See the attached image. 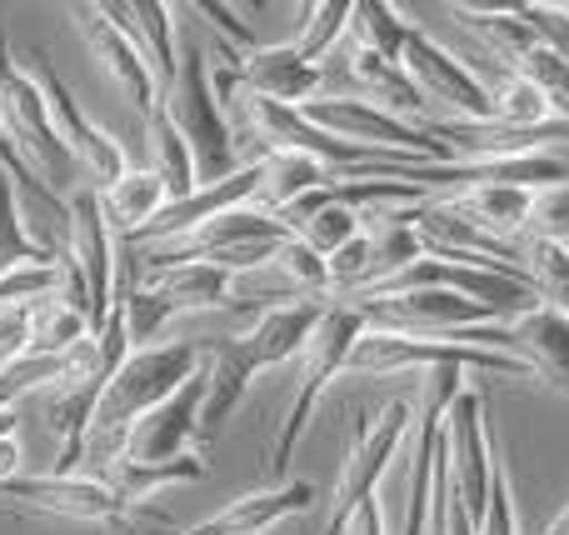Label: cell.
Instances as JSON below:
<instances>
[{
  "label": "cell",
  "mask_w": 569,
  "mask_h": 535,
  "mask_svg": "<svg viewBox=\"0 0 569 535\" xmlns=\"http://www.w3.org/2000/svg\"><path fill=\"white\" fill-rule=\"evenodd\" d=\"M290 236H295V230L284 226L280 216H270V210H260V206H240V210H230V216L200 226L196 236L176 240V246L146 250V266L160 276V270H170V266L220 260V256H236V250H250V246H280V240H290Z\"/></svg>",
  "instance_id": "cell-13"
},
{
  "label": "cell",
  "mask_w": 569,
  "mask_h": 535,
  "mask_svg": "<svg viewBox=\"0 0 569 535\" xmlns=\"http://www.w3.org/2000/svg\"><path fill=\"white\" fill-rule=\"evenodd\" d=\"M26 446H20V436H16V416H0V491L10 486V480H20L26 476Z\"/></svg>",
  "instance_id": "cell-42"
},
{
  "label": "cell",
  "mask_w": 569,
  "mask_h": 535,
  "mask_svg": "<svg viewBox=\"0 0 569 535\" xmlns=\"http://www.w3.org/2000/svg\"><path fill=\"white\" fill-rule=\"evenodd\" d=\"M150 290L160 296V306L170 316H180V310H220L230 306V270L216 266V260H190V266L160 270Z\"/></svg>",
  "instance_id": "cell-26"
},
{
  "label": "cell",
  "mask_w": 569,
  "mask_h": 535,
  "mask_svg": "<svg viewBox=\"0 0 569 535\" xmlns=\"http://www.w3.org/2000/svg\"><path fill=\"white\" fill-rule=\"evenodd\" d=\"M150 146H156V176L166 180L170 200H186L200 190V170H196V150H190V140L180 136L176 116H170V106L160 100L156 110H150Z\"/></svg>",
  "instance_id": "cell-27"
},
{
  "label": "cell",
  "mask_w": 569,
  "mask_h": 535,
  "mask_svg": "<svg viewBox=\"0 0 569 535\" xmlns=\"http://www.w3.org/2000/svg\"><path fill=\"white\" fill-rule=\"evenodd\" d=\"M310 506H315L310 480H284V486L230 501V506L216 511L210 521H200V526H190V531H176V535H266V531L284 526L290 516H305Z\"/></svg>",
  "instance_id": "cell-21"
},
{
  "label": "cell",
  "mask_w": 569,
  "mask_h": 535,
  "mask_svg": "<svg viewBox=\"0 0 569 535\" xmlns=\"http://www.w3.org/2000/svg\"><path fill=\"white\" fill-rule=\"evenodd\" d=\"M90 336H96V326H90L86 310L66 306L60 296H46L36 306V340H30V356H70V350H80Z\"/></svg>",
  "instance_id": "cell-32"
},
{
  "label": "cell",
  "mask_w": 569,
  "mask_h": 535,
  "mask_svg": "<svg viewBox=\"0 0 569 535\" xmlns=\"http://www.w3.org/2000/svg\"><path fill=\"white\" fill-rule=\"evenodd\" d=\"M206 396H210V376H190L166 406H156L146 420H136L126 436V456L130 466H170V460L190 456V440L200 436V416H206Z\"/></svg>",
  "instance_id": "cell-14"
},
{
  "label": "cell",
  "mask_w": 569,
  "mask_h": 535,
  "mask_svg": "<svg viewBox=\"0 0 569 535\" xmlns=\"http://www.w3.org/2000/svg\"><path fill=\"white\" fill-rule=\"evenodd\" d=\"M350 70H355V76H360L370 90H380V96H385V110H395V116L410 120V110H425V90L415 86L410 70L395 66V60H380V56H370V50L355 46V50H350Z\"/></svg>",
  "instance_id": "cell-33"
},
{
  "label": "cell",
  "mask_w": 569,
  "mask_h": 535,
  "mask_svg": "<svg viewBox=\"0 0 569 535\" xmlns=\"http://www.w3.org/2000/svg\"><path fill=\"white\" fill-rule=\"evenodd\" d=\"M330 186V166H320L315 156H300V150H266L260 160V196L256 206L270 210V216H284L290 206H300L305 196Z\"/></svg>",
  "instance_id": "cell-23"
},
{
  "label": "cell",
  "mask_w": 569,
  "mask_h": 535,
  "mask_svg": "<svg viewBox=\"0 0 569 535\" xmlns=\"http://www.w3.org/2000/svg\"><path fill=\"white\" fill-rule=\"evenodd\" d=\"M0 501H6L10 511H20V516L76 521V526H140V521L166 526V516L126 501L100 476H20L0 491Z\"/></svg>",
  "instance_id": "cell-5"
},
{
  "label": "cell",
  "mask_w": 569,
  "mask_h": 535,
  "mask_svg": "<svg viewBox=\"0 0 569 535\" xmlns=\"http://www.w3.org/2000/svg\"><path fill=\"white\" fill-rule=\"evenodd\" d=\"M256 196H260V160L256 166H240L236 176L216 180V186H200L196 196L170 200L130 246H140V240H146V246H176V240L196 236L200 226H210V220L230 216V210H240V206H256Z\"/></svg>",
  "instance_id": "cell-17"
},
{
  "label": "cell",
  "mask_w": 569,
  "mask_h": 535,
  "mask_svg": "<svg viewBox=\"0 0 569 535\" xmlns=\"http://www.w3.org/2000/svg\"><path fill=\"white\" fill-rule=\"evenodd\" d=\"M445 460H450V486L455 501L470 511L475 531H480L485 511H490V491L500 476V460L490 450V420H485V396L465 386L455 396L450 416H445Z\"/></svg>",
  "instance_id": "cell-10"
},
{
  "label": "cell",
  "mask_w": 569,
  "mask_h": 535,
  "mask_svg": "<svg viewBox=\"0 0 569 535\" xmlns=\"http://www.w3.org/2000/svg\"><path fill=\"white\" fill-rule=\"evenodd\" d=\"M70 16H76L80 36H86L90 56L100 60L106 80L120 90V100H130L136 110L150 116L160 106V80L150 70V60L140 56V46L130 40V30L110 16V6H70Z\"/></svg>",
  "instance_id": "cell-12"
},
{
  "label": "cell",
  "mask_w": 569,
  "mask_h": 535,
  "mask_svg": "<svg viewBox=\"0 0 569 535\" xmlns=\"http://www.w3.org/2000/svg\"><path fill=\"white\" fill-rule=\"evenodd\" d=\"M535 196L540 190H525V186H475V190H460V196H445L455 210L485 226L490 236L500 240H520V230H530V216H535Z\"/></svg>",
  "instance_id": "cell-25"
},
{
  "label": "cell",
  "mask_w": 569,
  "mask_h": 535,
  "mask_svg": "<svg viewBox=\"0 0 569 535\" xmlns=\"http://www.w3.org/2000/svg\"><path fill=\"white\" fill-rule=\"evenodd\" d=\"M190 10H196V16H206L216 30H226V36L236 40V46L246 50V56L260 46V40H256V30H250V26H240V20H236V10H230V6H220V0H196V6H190Z\"/></svg>",
  "instance_id": "cell-41"
},
{
  "label": "cell",
  "mask_w": 569,
  "mask_h": 535,
  "mask_svg": "<svg viewBox=\"0 0 569 535\" xmlns=\"http://www.w3.org/2000/svg\"><path fill=\"white\" fill-rule=\"evenodd\" d=\"M520 20L535 30L540 46H550L560 60H569V6H540V0H520Z\"/></svg>",
  "instance_id": "cell-39"
},
{
  "label": "cell",
  "mask_w": 569,
  "mask_h": 535,
  "mask_svg": "<svg viewBox=\"0 0 569 535\" xmlns=\"http://www.w3.org/2000/svg\"><path fill=\"white\" fill-rule=\"evenodd\" d=\"M350 30H355V46L380 60H395V66L405 60V46L415 36V26L400 16V6H385V0H355Z\"/></svg>",
  "instance_id": "cell-29"
},
{
  "label": "cell",
  "mask_w": 569,
  "mask_h": 535,
  "mask_svg": "<svg viewBox=\"0 0 569 535\" xmlns=\"http://www.w3.org/2000/svg\"><path fill=\"white\" fill-rule=\"evenodd\" d=\"M350 370H360V376H395V370H490V376L535 380V370L520 356L460 346L450 336H410V330H365V340L350 356Z\"/></svg>",
  "instance_id": "cell-6"
},
{
  "label": "cell",
  "mask_w": 569,
  "mask_h": 535,
  "mask_svg": "<svg viewBox=\"0 0 569 535\" xmlns=\"http://www.w3.org/2000/svg\"><path fill=\"white\" fill-rule=\"evenodd\" d=\"M410 430H415V420H410L405 400H390L385 410L355 420L350 456H345V470H340V480H335V501H330V516H325L320 535H345L355 526L360 506L375 501V486L385 480V470H390V460L400 456V446L410 440Z\"/></svg>",
  "instance_id": "cell-7"
},
{
  "label": "cell",
  "mask_w": 569,
  "mask_h": 535,
  "mask_svg": "<svg viewBox=\"0 0 569 535\" xmlns=\"http://www.w3.org/2000/svg\"><path fill=\"white\" fill-rule=\"evenodd\" d=\"M545 535H569V506L560 511V516H555V526H550V531H545Z\"/></svg>",
  "instance_id": "cell-44"
},
{
  "label": "cell",
  "mask_w": 569,
  "mask_h": 535,
  "mask_svg": "<svg viewBox=\"0 0 569 535\" xmlns=\"http://www.w3.org/2000/svg\"><path fill=\"white\" fill-rule=\"evenodd\" d=\"M0 120H6L10 140L20 146V156L40 170V180H46L50 190L66 186L76 156L66 150L56 120H50V100H46V90H40L36 70H26L10 56L6 36H0Z\"/></svg>",
  "instance_id": "cell-8"
},
{
  "label": "cell",
  "mask_w": 569,
  "mask_h": 535,
  "mask_svg": "<svg viewBox=\"0 0 569 535\" xmlns=\"http://www.w3.org/2000/svg\"><path fill=\"white\" fill-rule=\"evenodd\" d=\"M365 330H370L365 310L345 306V300H330L320 330H315L310 346L300 350V386H295V400L280 420V436H276V446H270V476H280V486H284V476H290L295 446H300V436H305V426H310L315 406H320L325 386H330L340 370H350V356L365 340Z\"/></svg>",
  "instance_id": "cell-3"
},
{
  "label": "cell",
  "mask_w": 569,
  "mask_h": 535,
  "mask_svg": "<svg viewBox=\"0 0 569 535\" xmlns=\"http://www.w3.org/2000/svg\"><path fill=\"white\" fill-rule=\"evenodd\" d=\"M345 535H385V511L375 506V501H370V506H360V516H355V526Z\"/></svg>",
  "instance_id": "cell-43"
},
{
  "label": "cell",
  "mask_w": 569,
  "mask_h": 535,
  "mask_svg": "<svg viewBox=\"0 0 569 535\" xmlns=\"http://www.w3.org/2000/svg\"><path fill=\"white\" fill-rule=\"evenodd\" d=\"M435 140L455 150V160H470V166H485V160H515V156H540L555 140H569V120L555 116L545 126H505V120H440L430 126Z\"/></svg>",
  "instance_id": "cell-18"
},
{
  "label": "cell",
  "mask_w": 569,
  "mask_h": 535,
  "mask_svg": "<svg viewBox=\"0 0 569 535\" xmlns=\"http://www.w3.org/2000/svg\"><path fill=\"white\" fill-rule=\"evenodd\" d=\"M236 66V86L250 100H276V106H305L315 100L320 86V66L295 50V40H276V46H256L250 56H230Z\"/></svg>",
  "instance_id": "cell-19"
},
{
  "label": "cell",
  "mask_w": 569,
  "mask_h": 535,
  "mask_svg": "<svg viewBox=\"0 0 569 535\" xmlns=\"http://www.w3.org/2000/svg\"><path fill=\"white\" fill-rule=\"evenodd\" d=\"M0 170H6V176L16 180V190H26L30 200H40V206H46V210H56L60 220H70V200H60L56 190H50L46 180H40V170L30 166L26 156H20V146H16V140H10L6 120H0Z\"/></svg>",
  "instance_id": "cell-38"
},
{
  "label": "cell",
  "mask_w": 569,
  "mask_h": 535,
  "mask_svg": "<svg viewBox=\"0 0 569 535\" xmlns=\"http://www.w3.org/2000/svg\"><path fill=\"white\" fill-rule=\"evenodd\" d=\"M350 16H355V0H320V6H305V16H300L305 30L295 36V50H300L310 66H320V60L345 40Z\"/></svg>",
  "instance_id": "cell-34"
},
{
  "label": "cell",
  "mask_w": 569,
  "mask_h": 535,
  "mask_svg": "<svg viewBox=\"0 0 569 535\" xmlns=\"http://www.w3.org/2000/svg\"><path fill=\"white\" fill-rule=\"evenodd\" d=\"M400 66L410 70V80L430 100L460 110V120H495V90L485 86V80L475 76V70L465 66L460 56H450L440 40L425 36V30H415V36H410Z\"/></svg>",
  "instance_id": "cell-16"
},
{
  "label": "cell",
  "mask_w": 569,
  "mask_h": 535,
  "mask_svg": "<svg viewBox=\"0 0 569 535\" xmlns=\"http://www.w3.org/2000/svg\"><path fill=\"white\" fill-rule=\"evenodd\" d=\"M50 266H56V250L40 246L26 230V220H20V190L0 170V280L16 276V270H50Z\"/></svg>",
  "instance_id": "cell-28"
},
{
  "label": "cell",
  "mask_w": 569,
  "mask_h": 535,
  "mask_svg": "<svg viewBox=\"0 0 569 535\" xmlns=\"http://www.w3.org/2000/svg\"><path fill=\"white\" fill-rule=\"evenodd\" d=\"M495 120H505V126H545V120H555V106L535 80L510 70V76L495 86Z\"/></svg>",
  "instance_id": "cell-37"
},
{
  "label": "cell",
  "mask_w": 569,
  "mask_h": 535,
  "mask_svg": "<svg viewBox=\"0 0 569 535\" xmlns=\"http://www.w3.org/2000/svg\"><path fill=\"white\" fill-rule=\"evenodd\" d=\"M480 535H520V521H515V496H510V476H495V491H490V511L480 521Z\"/></svg>",
  "instance_id": "cell-40"
},
{
  "label": "cell",
  "mask_w": 569,
  "mask_h": 535,
  "mask_svg": "<svg viewBox=\"0 0 569 535\" xmlns=\"http://www.w3.org/2000/svg\"><path fill=\"white\" fill-rule=\"evenodd\" d=\"M100 206H106V220H110V230H116V240H136L140 230L170 206V190H166V180L156 176V166L126 170L110 190H100Z\"/></svg>",
  "instance_id": "cell-24"
},
{
  "label": "cell",
  "mask_w": 569,
  "mask_h": 535,
  "mask_svg": "<svg viewBox=\"0 0 569 535\" xmlns=\"http://www.w3.org/2000/svg\"><path fill=\"white\" fill-rule=\"evenodd\" d=\"M210 56L206 46H186L180 56V76L176 86L166 90V106L176 116L180 136L190 140L196 150V170H200V186H216V180L236 176V136H230V120H226V100L216 96V80H210Z\"/></svg>",
  "instance_id": "cell-4"
},
{
  "label": "cell",
  "mask_w": 569,
  "mask_h": 535,
  "mask_svg": "<svg viewBox=\"0 0 569 535\" xmlns=\"http://www.w3.org/2000/svg\"><path fill=\"white\" fill-rule=\"evenodd\" d=\"M300 116L310 126L330 130L335 140H350V146H370V150H405V156H420V160H435V166H455V150L445 140L430 136V126H415V120L395 116L385 106H370V100H305Z\"/></svg>",
  "instance_id": "cell-9"
},
{
  "label": "cell",
  "mask_w": 569,
  "mask_h": 535,
  "mask_svg": "<svg viewBox=\"0 0 569 535\" xmlns=\"http://www.w3.org/2000/svg\"><path fill=\"white\" fill-rule=\"evenodd\" d=\"M330 300H290V306H270L260 310V320L246 336H226L210 350V396H206V416H200V436H216L236 406L246 400L256 370L284 366V360H300V350L310 346V336L320 330Z\"/></svg>",
  "instance_id": "cell-1"
},
{
  "label": "cell",
  "mask_w": 569,
  "mask_h": 535,
  "mask_svg": "<svg viewBox=\"0 0 569 535\" xmlns=\"http://www.w3.org/2000/svg\"><path fill=\"white\" fill-rule=\"evenodd\" d=\"M70 260L86 276V300H90V326H106L116 310V230L106 220L100 190H80L70 196Z\"/></svg>",
  "instance_id": "cell-15"
},
{
  "label": "cell",
  "mask_w": 569,
  "mask_h": 535,
  "mask_svg": "<svg viewBox=\"0 0 569 535\" xmlns=\"http://www.w3.org/2000/svg\"><path fill=\"white\" fill-rule=\"evenodd\" d=\"M520 250H525V276H530V286L540 290L550 306L569 310V246L545 240V236H530Z\"/></svg>",
  "instance_id": "cell-35"
},
{
  "label": "cell",
  "mask_w": 569,
  "mask_h": 535,
  "mask_svg": "<svg viewBox=\"0 0 569 535\" xmlns=\"http://www.w3.org/2000/svg\"><path fill=\"white\" fill-rule=\"evenodd\" d=\"M450 16L460 20L465 30H475L480 40H490L495 50H500L505 60H510V70L520 66L525 56H530L540 40H535V30L520 20V10H485V6H450Z\"/></svg>",
  "instance_id": "cell-30"
},
{
  "label": "cell",
  "mask_w": 569,
  "mask_h": 535,
  "mask_svg": "<svg viewBox=\"0 0 569 535\" xmlns=\"http://www.w3.org/2000/svg\"><path fill=\"white\" fill-rule=\"evenodd\" d=\"M110 16L130 30V40L140 46V56L150 60L160 80V96L176 86L180 76V46H176V6L166 0H130V6H110Z\"/></svg>",
  "instance_id": "cell-22"
},
{
  "label": "cell",
  "mask_w": 569,
  "mask_h": 535,
  "mask_svg": "<svg viewBox=\"0 0 569 535\" xmlns=\"http://www.w3.org/2000/svg\"><path fill=\"white\" fill-rule=\"evenodd\" d=\"M276 266L280 276L290 280L295 290H300V300H330L335 286H330V260L320 256L315 246H305L300 236H290L284 246L276 250Z\"/></svg>",
  "instance_id": "cell-36"
},
{
  "label": "cell",
  "mask_w": 569,
  "mask_h": 535,
  "mask_svg": "<svg viewBox=\"0 0 569 535\" xmlns=\"http://www.w3.org/2000/svg\"><path fill=\"white\" fill-rule=\"evenodd\" d=\"M206 476V460L200 456H180L170 460V466H130V460H116V466L100 470V480L106 486H116L126 501H136V506H146L150 496H160L166 486H180V480H200Z\"/></svg>",
  "instance_id": "cell-31"
},
{
  "label": "cell",
  "mask_w": 569,
  "mask_h": 535,
  "mask_svg": "<svg viewBox=\"0 0 569 535\" xmlns=\"http://www.w3.org/2000/svg\"><path fill=\"white\" fill-rule=\"evenodd\" d=\"M30 70H36L40 90H46L50 120H56V130H60V140H66V150L90 170V176H96L100 190H110V186H116V180L130 170V160H126V150H120V140L106 136V130H100L96 120L80 110V100L70 96V86L56 76V66L46 60V50H36V56H30Z\"/></svg>",
  "instance_id": "cell-11"
},
{
  "label": "cell",
  "mask_w": 569,
  "mask_h": 535,
  "mask_svg": "<svg viewBox=\"0 0 569 535\" xmlns=\"http://www.w3.org/2000/svg\"><path fill=\"white\" fill-rule=\"evenodd\" d=\"M505 330H510V356H520L550 390L569 396V310L535 306Z\"/></svg>",
  "instance_id": "cell-20"
},
{
  "label": "cell",
  "mask_w": 569,
  "mask_h": 535,
  "mask_svg": "<svg viewBox=\"0 0 569 535\" xmlns=\"http://www.w3.org/2000/svg\"><path fill=\"white\" fill-rule=\"evenodd\" d=\"M190 376H200V346L196 340H170V346L130 350L126 366L116 370L106 400L96 410V426L86 440V460L96 470L116 466L126 456V436L136 420H146L156 406H166Z\"/></svg>",
  "instance_id": "cell-2"
}]
</instances>
